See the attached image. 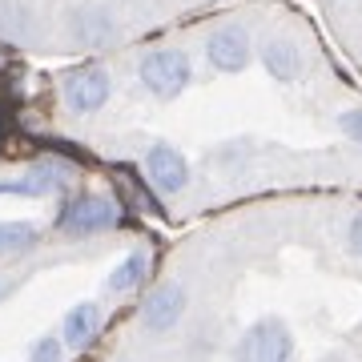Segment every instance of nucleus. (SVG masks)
Masks as SVG:
<instances>
[{
  "label": "nucleus",
  "instance_id": "f257e3e1",
  "mask_svg": "<svg viewBox=\"0 0 362 362\" xmlns=\"http://www.w3.org/2000/svg\"><path fill=\"white\" fill-rule=\"evenodd\" d=\"M294 358V330L286 318L266 314L250 322L233 342V362H290Z\"/></svg>",
  "mask_w": 362,
  "mask_h": 362
},
{
  "label": "nucleus",
  "instance_id": "f03ea898",
  "mask_svg": "<svg viewBox=\"0 0 362 362\" xmlns=\"http://www.w3.org/2000/svg\"><path fill=\"white\" fill-rule=\"evenodd\" d=\"M137 77H141V85L153 93L157 101H173V97H181V93L189 89L194 65H189V57L181 49H153L141 57Z\"/></svg>",
  "mask_w": 362,
  "mask_h": 362
},
{
  "label": "nucleus",
  "instance_id": "7ed1b4c3",
  "mask_svg": "<svg viewBox=\"0 0 362 362\" xmlns=\"http://www.w3.org/2000/svg\"><path fill=\"white\" fill-rule=\"evenodd\" d=\"M57 233L61 238H93L117 226V206L101 194H77L57 209Z\"/></svg>",
  "mask_w": 362,
  "mask_h": 362
},
{
  "label": "nucleus",
  "instance_id": "20e7f679",
  "mask_svg": "<svg viewBox=\"0 0 362 362\" xmlns=\"http://www.w3.org/2000/svg\"><path fill=\"white\" fill-rule=\"evenodd\" d=\"M185 310H189V290L181 282H161L141 302V330L153 338L173 334L181 326V318H185Z\"/></svg>",
  "mask_w": 362,
  "mask_h": 362
},
{
  "label": "nucleus",
  "instance_id": "39448f33",
  "mask_svg": "<svg viewBox=\"0 0 362 362\" xmlns=\"http://www.w3.org/2000/svg\"><path fill=\"white\" fill-rule=\"evenodd\" d=\"M61 93H65V105H69V109L85 117V113H97V109H105L109 93H113V81H109V73H105L101 65H81V69H73V73L65 77Z\"/></svg>",
  "mask_w": 362,
  "mask_h": 362
},
{
  "label": "nucleus",
  "instance_id": "423d86ee",
  "mask_svg": "<svg viewBox=\"0 0 362 362\" xmlns=\"http://www.w3.org/2000/svg\"><path fill=\"white\" fill-rule=\"evenodd\" d=\"M145 177L153 181L157 194L173 197L189 185V161H185V153L173 149L169 141H153L145 149Z\"/></svg>",
  "mask_w": 362,
  "mask_h": 362
},
{
  "label": "nucleus",
  "instance_id": "0eeeda50",
  "mask_svg": "<svg viewBox=\"0 0 362 362\" xmlns=\"http://www.w3.org/2000/svg\"><path fill=\"white\" fill-rule=\"evenodd\" d=\"M206 57L218 73H242L254 57V45H250V33L242 25H218L206 37Z\"/></svg>",
  "mask_w": 362,
  "mask_h": 362
},
{
  "label": "nucleus",
  "instance_id": "6e6552de",
  "mask_svg": "<svg viewBox=\"0 0 362 362\" xmlns=\"http://www.w3.org/2000/svg\"><path fill=\"white\" fill-rule=\"evenodd\" d=\"M69 33L81 49H105L117 40V16L105 4H81L69 16Z\"/></svg>",
  "mask_w": 362,
  "mask_h": 362
},
{
  "label": "nucleus",
  "instance_id": "1a4fd4ad",
  "mask_svg": "<svg viewBox=\"0 0 362 362\" xmlns=\"http://www.w3.org/2000/svg\"><path fill=\"white\" fill-rule=\"evenodd\" d=\"M105 326V306L101 302H77V306H69L65 318H61V342H65V350H85L97 342V334H101Z\"/></svg>",
  "mask_w": 362,
  "mask_h": 362
},
{
  "label": "nucleus",
  "instance_id": "9d476101",
  "mask_svg": "<svg viewBox=\"0 0 362 362\" xmlns=\"http://www.w3.org/2000/svg\"><path fill=\"white\" fill-rule=\"evenodd\" d=\"M65 181H69V165H65V161H37L25 177L0 181V194H16V185H21V197H45V194L65 189Z\"/></svg>",
  "mask_w": 362,
  "mask_h": 362
},
{
  "label": "nucleus",
  "instance_id": "9b49d317",
  "mask_svg": "<svg viewBox=\"0 0 362 362\" xmlns=\"http://www.w3.org/2000/svg\"><path fill=\"white\" fill-rule=\"evenodd\" d=\"M262 65H266V73H270L274 81L290 85V81L302 77L306 57H302V49H298L290 37H270L266 45H262Z\"/></svg>",
  "mask_w": 362,
  "mask_h": 362
},
{
  "label": "nucleus",
  "instance_id": "f8f14e48",
  "mask_svg": "<svg viewBox=\"0 0 362 362\" xmlns=\"http://www.w3.org/2000/svg\"><path fill=\"white\" fill-rule=\"evenodd\" d=\"M145 270H149V254H145V250H133V254H125V258L109 270V282L105 286H109L113 294H129V290L141 286Z\"/></svg>",
  "mask_w": 362,
  "mask_h": 362
},
{
  "label": "nucleus",
  "instance_id": "ddd939ff",
  "mask_svg": "<svg viewBox=\"0 0 362 362\" xmlns=\"http://www.w3.org/2000/svg\"><path fill=\"white\" fill-rule=\"evenodd\" d=\"M40 242V230L33 221H0V258L8 254H25Z\"/></svg>",
  "mask_w": 362,
  "mask_h": 362
},
{
  "label": "nucleus",
  "instance_id": "4468645a",
  "mask_svg": "<svg viewBox=\"0 0 362 362\" xmlns=\"http://www.w3.org/2000/svg\"><path fill=\"white\" fill-rule=\"evenodd\" d=\"M28 33V8L21 0H0V37L21 40Z\"/></svg>",
  "mask_w": 362,
  "mask_h": 362
},
{
  "label": "nucleus",
  "instance_id": "2eb2a0df",
  "mask_svg": "<svg viewBox=\"0 0 362 362\" xmlns=\"http://www.w3.org/2000/svg\"><path fill=\"white\" fill-rule=\"evenodd\" d=\"M28 362H65V342L57 334H40L28 346Z\"/></svg>",
  "mask_w": 362,
  "mask_h": 362
},
{
  "label": "nucleus",
  "instance_id": "dca6fc26",
  "mask_svg": "<svg viewBox=\"0 0 362 362\" xmlns=\"http://www.w3.org/2000/svg\"><path fill=\"white\" fill-rule=\"evenodd\" d=\"M338 129H342L346 141L362 145V109H342V113H338Z\"/></svg>",
  "mask_w": 362,
  "mask_h": 362
},
{
  "label": "nucleus",
  "instance_id": "f3484780",
  "mask_svg": "<svg viewBox=\"0 0 362 362\" xmlns=\"http://www.w3.org/2000/svg\"><path fill=\"white\" fill-rule=\"evenodd\" d=\"M346 250L354 254V258H362V209L346 221Z\"/></svg>",
  "mask_w": 362,
  "mask_h": 362
},
{
  "label": "nucleus",
  "instance_id": "a211bd4d",
  "mask_svg": "<svg viewBox=\"0 0 362 362\" xmlns=\"http://www.w3.org/2000/svg\"><path fill=\"white\" fill-rule=\"evenodd\" d=\"M4 290H8V286H0V294H4Z\"/></svg>",
  "mask_w": 362,
  "mask_h": 362
},
{
  "label": "nucleus",
  "instance_id": "6ab92c4d",
  "mask_svg": "<svg viewBox=\"0 0 362 362\" xmlns=\"http://www.w3.org/2000/svg\"><path fill=\"white\" fill-rule=\"evenodd\" d=\"M117 362H125V358H117Z\"/></svg>",
  "mask_w": 362,
  "mask_h": 362
}]
</instances>
